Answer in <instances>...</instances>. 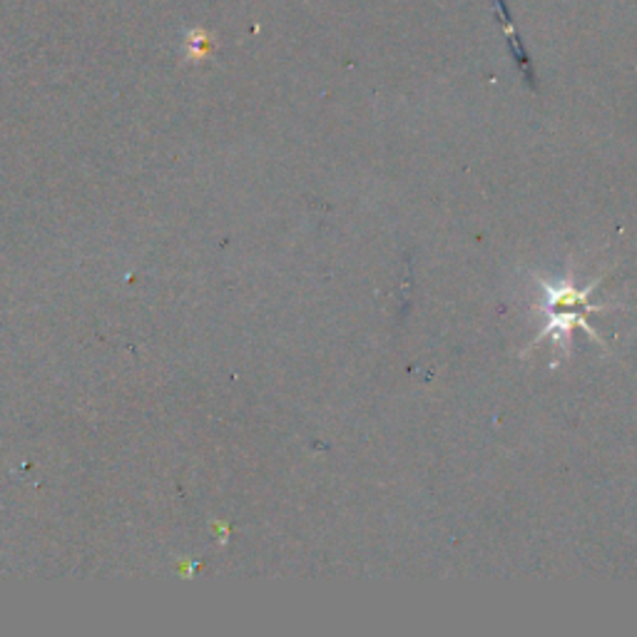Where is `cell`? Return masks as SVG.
I'll use <instances>...</instances> for the list:
<instances>
[{"label": "cell", "instance_id": "1", "mask_svg": "<svg viewBox=\"0 0 637 637\" xmlns=\"http://www.w3.org/2000/svg\"><path fill=\"white\" fill-rule=\"evenodd\" d=\"M598 285H600V279L592 281V285L586 289L573 287L570 281H555V285L543 281L541 285L545 291L543 312L548 316V326L541 332V336H538L536 344H541L548 339V336H553L555 347H565L575 326L586 329L592 341H600V334L592 329L586 318V312H603L605 309L590 302V295L598 289Z\"/></svg>", "mask_w": 637, "mask_h": 637}]
</instances>
